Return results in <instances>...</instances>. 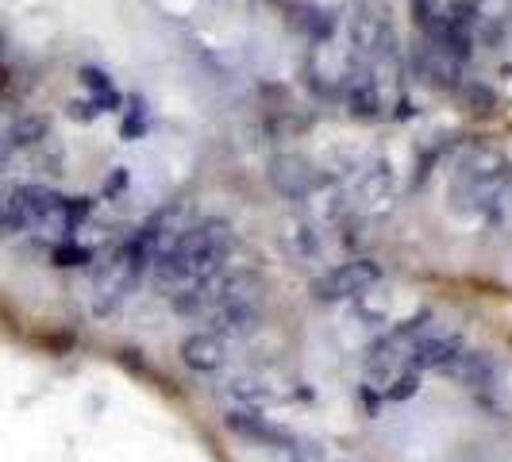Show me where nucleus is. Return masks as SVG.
Wrapping results in <instances>:
<instances>
[{
  "instance_id": "1",
  "label": "nucleus",
  "mask_w": 512,
  "mask_h": 462,
  "mask_svg": "<svg viewBox=\"0 0 512 462\" xmlns=\"http://www.w3.org/2000/svg\"><path fill=\"white\" fill-rule=\"evenodd\" d=\"M231 251V224L228 220H205L181 231L178 239L151 262V278L162 293H178L181 285L197 282L205 274L224 270V258Z\"/></svg>"
},
{
  "instance_id": "2",
  "label": "nucleus",
  "mask_w": 512,
  "mask_h": 462,
  "mask_svg": "<svg viewBox=\"0 0 512 462\" xmlns=\"http://www.w3.org/2000/svg\"><path fill=\"white\" fill-rule=\"evenodd\" d=\"M509 174H512V166L501 151H493V147L474 151L459 170H455V181H451L447 197L455 201L459 212H478V208L493 205V201L505 193Z\"/></svg>"
},
{
  "instance_id": "3",
  "label": "nucleus",
  "mask_w": 512,
  "mask_h": 462,
  "mask_svg": "<svg viewBox=\"0 0 512 462\" xmlns=\"http://www.w3.org/2000/svg\"><path fill=\"white\" fill-rule=\"evenodd\" d=\"M143 274H151V258L135 247V239L108 251V258L97 262V270H93V312L112 316L128 301L131 289L143 282Z\"/></svg>"
},
{
  "instance_id": "4",
  "label": "nucleus",
  "mask_w": 512,
  "mask_h": 462,
  "mask_svg": "<svg viewBox=\"0 0 512 462\" xmlns=\"http://www.w3.org/2000/svg\"><path fill=\"white\" fill-rule=\"evenodd\" d=\"M382 282V266L374 258H355V262H339L332 270H324L312 282V297L320 305H335V301H355L359 293L374 289Z\"/></svg>"
},
{
  "instance_id": "5",
  "label": "nucleus",
  "mask_w": 512,
  "mask_h": 462,
  "mask_svg": "<svg viewBox=\"0 0 512 462\" xmlns=\"http://www.w3.org/2000/svg\"><path fill=\"white\" fill-rule=\"evenodd\" d=\"M189 228H193V208H189V201H170V205L158 208L131 239H135V247L154 262V258L178 239L181 231H189Z\"/></svg>"
},
{
  "instance_id": "6",
  "label": "nucleus",
  "mask_w": 512,
  "mask_h": 462,
  "mask_svg": "<svg viewBox=\"0 0 512 462\" xmlns=\"http://www.w3.org/2000/svg\"><path fill=\"white\" fill-rule=\"evenodd\" d=\"M266 178L270 185L289 197V201H305L316 193V170H312V162H308L305 154H274L270 162H266Z\"/></svg>"
},
{
  "instance_id": "7",
  "label": "nucleus",
  "mask_w": 512,
  "mask_h": 462,
  "mask_svg": "<svg viewBox=\"0 0 512 462\" xmlns=\"http://www.w3.org/2000/svg\"><path fill=\"white\" fill-rule=\"evenodd\" d=\"M416 62V74L424 77L432 89H443V93H459L462 89V62L447 47H439L436 39L424 35V43L412 54Z\"/></svg>"
},
{
  "instance_id": "8",
  "label": "nucleus",
  "mask_w": 512,
  "mask_h": 462,
  "mask_svg": "<svg viewBox=\"0 0 512 462\" xmlns=\"http://www.w3.org/2000/svg\"><path fill=\"white\" fill-rule=\"evenodd\" d=\"M443 374L451 378V382H459L462 389H474V393H482V389H493L497 378H501V362L493 351H474V347H462L455 359L443 366Z\"/></svg>"
},
{
  "instance_id": "9",
  "label": "nucleus",
  "mask_w": 512,
  "mask_h": 462,
  "mask_svg": "<svg viewBox=\"0 0 512 462\" xmlns=\"http://www.w3.org/2000/svg\"><path fill=\"white\" fill-rule=\"evenodd\" d=\"M224 428H228L231 436L247 439V443H255V447H285V443H293V432H285L282 424H274L270 416H262L258 409H231L224 416Z\"/></svg>"
},
{
  "instance_id": "10",
  "label": "nucleus",
  "mask_w": 512,
  "mask_h": 462,
  "mask_svg": "<svg viewBox=\"0 0 512 462\" xmlns=\"http://www.w3.org/2000/svg\"><path fill=\"white\" fill-rule=\"evenodd\" d=\"M258 324H262L258 301H224L208 312V332H216L220 339H247L258 332Z\"/></svg>"
},
{
  "instance_id": "11",
  "label": "nucleus",
  "mask_w": 512,
  "mask_h": 462,
  "mask_svg": "<svg viewBox=\"0 0 512 462\" xmlns=\"http://www.w3.org/2000/svg\"><path fill=\"white\" fill-rule=\"evenodd\" d=\"M181 362L193 374H216L228 362V339H220L216 332H197L181 343Z\"/></svg>"
},
{
  "instance_id": "12",
  "label": "nucleus",
  "mask_w": 512,
  "mask_h": 462,
  "mask_svg": "<svg viewBox=\"0 0 512 462\" xmlns=\"http://www.w3.org/2000/svg\"><path fill=\"white\" fill-rule=\"evenodd\" d=\"M347 108H351V116L355 120H378L385 108V93H382V81L378 74L366 66L359 74H351L347 81Z\"/></svg>"
},
{
  "instance_id": "13",
  "label": "nucleus",
  "mask_w": 512,
  "mask_h": 462,
  "mask_svg": "<svg viewBox=\"0 0 512 462\" xmlns=\"http://www.w3.org/2000/svg\"><path fill=\"white\" fill-rule=\"evenodd\" d=\"M462 351V339L459 335H447V332H428L416 347H412V355H409V366L412 370H443L447 362L455 359Z\"/></svg>"
},
{
  "instance_id": "14",
  "label": "nucleus",
  "mask_w": 512,
  "mask_h": 462,
  "mask_svg": "<svg viewBox=\"0 0 512 462\" xmlns=\"http://www.w3.org/2000/svg\"><path fill=\"white\" fill-rule=\"evenodd\" d=\"M231 397L239 409H270V405H282L289 393H282L270 378H258V374H243L231 382Z\"/></svg>"
},
{
  "instance_id": "15",
  "label": "nucleus",
  "mask_w": 512,
  "mask_h": 462,
  "mask_svg": "<svg viewBox=\"0 0 512 462\" xmlns=\"http://www.w3.org/2000/svg\"><path fill=\"white\" fill-rule=\"evenodd\" d=\"M8 139H12V147H43L47 139H51V120L47 116H20L12 128H8Z\"/></svg>"
},
{
  "instance_id": "16",
  "label": "nucleus",
  "mask_w": 512,
  "mask_h": 462,
  "mask_svg": "<svg viewBox=\"0 0 512 462\" xmlns=\"http://www.w3.org/2000/svg\"><path fill=\"white\" fill-rule=\"evenodd\" d=\"M451 8H455V0H412V16H416V27H420L424 35H436L439 27L447 24Z\"/></svg>"
},
{
  "instance_id": "17",
  "label": "nucleus",
  "mask_w": 512,
  "mask_h": 462,
  "mask_svg": "<svg viewBox=\"0 0 512 462\" xmlns=\"http://www.w3.org/2000/svg\"><path fill=\"white\" fill-rule=\"evenodd\" d=\"M81 85L93 93V104H97V112H108V108H116L120 97H116V89H112V77L104 74V70H93V66H85L81 70Z\"/></svg>"
},
{
  "instance_id": "18",
  "label": "nucleus",
  "mask_w": 512,
  "mask_h": 462,
  "mask_svg": "<svg viewBox=\"0 0 512 462\" xmlns=\"http://www.w3.org/2000/svg\"><path fill=\"white\" fill-rule=\"evenodd\" d=\"M459 97H462V108H470V112H493L497 108V93H493V85H486V81H462Z\"/></svg>"
},
{
  "instance_id": "19",
  "label": "nucleus",
  "mask_w": 512,
  "mask_h": 462,
  "mask_svg": "<svg viewBox=\"0 0 512 462\" xmlns=\"http://www.w3.org/2000/svg\"><path fill=\"white\" fill-rule=\"evenodd\" d=\"M278 462H328V455L312 439H293V443L278 447Z\"/></svg>"
},
{
  "instance_id": "20",
  "label": "nucleus",
  "mask_w": 512,
  "mask_h": 462,
  "mask_svg": "<svg viewBox=\"0 0 512 462\" xmlns=\"http://www.w3.org/2000/svg\"><path fill=\"white\" fill-rule=\"evenodd\" d=\"M416 389H420V370L405 366V370H401L393 382L385 385V397H389V401H409Z\"/></svg>"
},
{
  "instance_id": "21",
  "label": "nucleus",
  "mask_w": 512,
  "mask_h": 462,
  "mask_svg": "<svg viewBox=\"0 0 512 462\" xmlns=\"http://www.w3.org/2000/svg\"><path fill=\"white\" fill-rule=\"evenodd\" d=\"M89 212H93V201H89V197H66V205H62V224H66V235L81 228V224L89 220Z\"/></svg>"
},
{
  "instance_id": "22",
  "label": "nucleus",
  "mask_w": 512,
  "mask_h": 462,
  "mask_svg": "<svg viewBox=\"0 0 512 462\" xmlns=\"http://www.w3.org/2000/svg\"><path fill=\"white\" fill-rule=\"evenodd\" d=\"M51 262L54 266H85V262H93V251L81 243H58L51 251Z\"/></svg>"
},
{
  "instance_id": "23",
  "label": "nucleus",
  "mask_w": 512,
  "mask_h": 462,
  "mask_svg": "<svg viewBox=\"0 0 512 462\" xmlns=\"http://www.w3.org/2000/svg\"><path fill=\"white\" fill-rule=\"evenodd\" d=\"M120 131H124V139H143V131H147V104L131 101V108L124 112V124H120Z\"/></svg>"
},
{
  "instance_id": "24",
  "label": "nucleus",
  "mask_w": 512,
  "mask_h": 462,
  "mask_svg": "<svg viewBox=\"0 0 512 462\" xmlns=\"http://www.w3.org/2000/svg\"><path fill=\"white\" fill-rule=\"evenodd\" d=\"M70 116H74V120H93V116H97V104H93V101H74V104H70Z\"/></svg>"
},
{
  "instance_id": "25",
  "label": "nucleus",
  "mask_w": 512,
  "mask_h": 462,
  "mask_svg": "<svg viewBox=\"0 0 512 462\" xmlns=\"http://www.w3.org/2000/svg\"><path fill=\"white\" fill-rule=\"evenodd\" d=\"M12 151H16V147H12L8 131H4V135H0V170H8V162H12Z\"/></svg>"
},
{
  "instance_id": "26",
  "label": "nucleus",
  "mask_w": 512,
  "mask_h": 462,
  "mask_svg": "<svg viewBox=\"0 0 512 462\" xmlns=\"http://www.w3.org/2000/svg\"><path fill=\"white\" fill-rule=\"evenodd\" d=\"M124 185H128V174H124V170H116V174H112V178L104 181V189H108V193H120V189H124Z\"/></svg>"
},
{
  "instance_id": "27",
  "label": "nucleus",
  "mask_w": 512,
  "mask_h": 462,
  "mask_svg": "<svg viewBox=\"0 0 512 462\" xmlns=\"http://www.w3.org/2000/svg\"><path fill=\"white\" fill-rule=\"evenodd\" d=\"M8 85H12V74H8V70H4V66H0V97H4V93H8Z\"/></svg>"
}]
</instances>
